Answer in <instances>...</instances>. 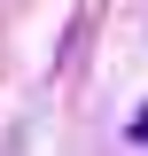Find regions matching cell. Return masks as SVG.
<instances>
[{
	"label": "cell",
	"instance_id": "obj_1",
	"mask_svg": "<svg viewBox=\"0 0 148 156\" xmlns=\"http://www.w3.org/2000/svg\"><path fill=\"white\" fill-rule=\"evenodd\" d=\"M132 140H148V101H140V117H132Z\"/></svg>",
	"mask_w": 148,
	"mask_h": 156
}]
</instances>
